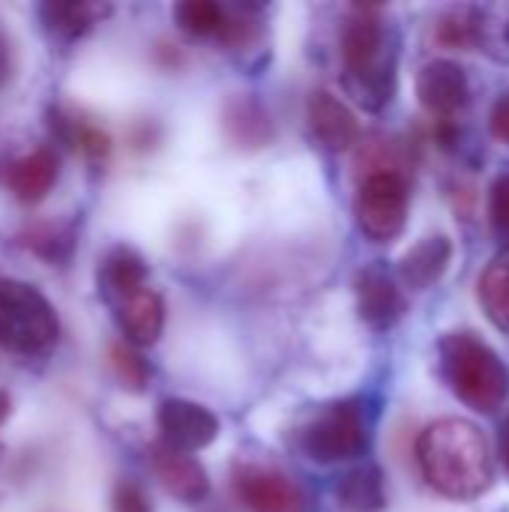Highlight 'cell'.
Listing matches in <instances>:
<instances>
[{"label":"cell","instance_id":"6da1fadb","mask_svg":"<svg viewBox=\"0 0 509 512\" xmlns=\"http://www.w3.org/2000/svg\"><path fill=\"white\" fill-rule=\"evenodd\" d=\"M342 84L366 111H384L399 87V39L375 6H357L342 27Z\"/></svg>","mask_w":509,"mask_h":512},{"label":"cell","instance_id":"7a4b0ae2","mask_svg":"<svg viewBox=\"0 0 509 512\" xmlns=\"http://www.w3.org/2000/svg\"><path fill=\"white\" fill-rule=\"evenodd\" d=\"M417 462L426 483L453 501H474L489 492L495 465L486 435L468 420H438L417 441Z\"/></svg>","mask_w":509,"mask_h":512},{"label":"cell","instance_id":"3957f363","mask_svg":"<svg viewBox=\"0 0 509 512\" xmlns=\"http://www.w3.org/2000/svg\"><path fill=\"white\" fill-rule=\"evenodd\" d=\"M441 375L453 396L480 414L498 411L509 396L504 360L474 333H447L438 345Z\"/></svg>","mask_w":509,"mask_h":512},{"label":"cell","instance_id":"277c9868","mask_svg":"<svg viewBox=\"0 0 509 512\" xmlns=\"http://www.w3.org/2000/svg\"><path fill=\"white\" fill-rule=\"evenodd\" d=\"M60 339V321L48 297L30 282L0 279V348L18 357H42Z\"/></svg>","mask_w":509,"mask_h":512},{"label":"cell","instance_id":"5b68a950","mask_svg":"<svg viewBox=\"0 0 509 512\" xmlns=\"http://www.w3.org/2000/svg\"><path fill=\"white\" fill-rule=\"evenodd\" d=\"M369 447V420L360 399L324 405L300 429V450L321 465H336L360 456Z\"/></svg>","mask_w":509,"mask_h":512},{"label":"cell","instance_id":"8992f818","mask_svg":"<svg viewBox=\"0 0 509 512\" xmlns=\"http://www.w3.org/2000/svg\"><path fill=\"white\" fill-rule=\"evenodd\" d=\"M408 180L405 174H369L354 198V216L360 231L375 243H390L408 222Z\"/></svg>","mask_w":509,"mask_h":512},{"label":"cell","instance_id":"52a82bcc","mask_svg":"<svg viewBox=\"0 0 509 512\" xmlns=\"http://www.w3.org/2000/svg\"><path fill=\"white\" fill-rule=\"evenodd\" d=\"M162 444L180 453H198L219 438V420L210 408L189 399H165L156 411Z\"/></svg>","mask_w":509,"mask_h":512},{"label":"cell","instance_id":"ba28073f","mask_svg":"<svg viewBox=\"0 0 509 512\" xmlns=\"http://www.w3.org/2000/svg\"><path fill=\"white\" fill-rule=\"evenodd\" d=\"M234 489L249 512H306L303 489L282 471L264 465H240Z\"/></svg>","mask_w":509,"mask_h":512},{"label":"cell","instance_id":"9c48e42d","mask_svg":"<svg viewBox=\"0 0 509 512\" xmlns=\"http://www.w3.org/2000/svg\"><path fill=\"white\" fill-rule=\"evenodd\" d=\"M408 312L405 294L396 279L375 261L357 276V315L372 330H390Z\"/></svg>","mask_w":509,"mask_h":512},{"label":"cell","instance_id":"30bf717a","mask_svg":"<svg viewBox=\"0 0 509 512\" xmlns=\"http://www.w3.org/2000/svg\"><path fill=\"white\" fill-rule=\"evenodd\" d=\"M417 99L426 111L450 120L471 99V84L456 60H429L417 75Z\"/></svg>","mask_w":509,"mask_h":512},{"label":"cell","instance_id":"8fae6325","mask_svg":"<svg viewBox=\"0 0 509 512\" xmlns=\"http://www.w3.org/2000/svg\"><path fill=\"white\" fill-rule=\"evenodd\" d=\"M150 468L153 477L162 483V489L183 504H201L210 495V477L201 468V462L192 459L189 453L171 450L168 444L159 441L150 447Z\"/></svg>","mask_w":509,"mask_h":512},{"label":"cell","instance_id":"7c38bea8","mask_svg":"<svg viewBox=\"0 0 509 512\" xmlns=\"http://www.w3.org/2000/svg\"><path fill=\"white\" fill-rule=\"evenodd\" d=\"M306 120H309L312 138L330 153H342V150H351L354 144H360V123H357L354 111L339 96H333L327 90H315L309 96Z\"/></svg>","mask_w":509,"mask_h":512},{"label":"cell","instance_id":"4fadbf2b","mask_svg":"<svg viewBox=\"0 0 509 512\" xmlns=\"http://www.w3.org/2000/svg\"><path fill=\"white\" fill-rule=\"evenodd\" d=\"M57 174H60V159L51 147H36L30 153H24L21 159H15L6 174H3V183L6 189L12 192L15 201L21 204H39L51 186L57 183Z\"/></svg>","mask_w":509,"mask_h":512},{"label":"cell","instance_id":"5bb4252c","mask_svg":"<svg viewBox=\"0 0 509 512\" xmlns=\"http://www.w3.org/2000/svg\"><path fill=\"white\" fill-rule=\"evenodd\" d=\"M96 285H99V297L108 306H117L126 297L147 288V261L129 246H114L99 261Z\"/></svg>","mask_w":509,"mask_h":512},{"label":"cell","instance_id":"9a60e30c","mask_svg":"<svg viewBox=\"0 0 509 512\" xmlns=\"http://www.w3.org/2000/svg\"><path fill=\"white\" fill-rule=\"evenodd\" d=\"M120 333L132 348H150L159 342L165 327V303L153 288H141L138 294L126 297L114 306Z\"/></svg>","mask_w":509,"mask_h":512},{"label":"cell","instance_id":"2e32d148","mask_svg":"<svg viewBox=\"0 0 509 512\" xmlns=\"http://www.w3.org/2000/svg\"><path fill=\"white\" fill-rule=\"evenodd\" d=\"M450 261H453V243H450V237H444V234L423 237L399 261V279L411 291H426V288H432L447 273Z\"/></svg>","mask_w":509,"mask_h":512},{"label":"cell","instance_id":"e0dca14e","mask_svg":"<svg viewBox=\"0 0 509 512\" xmlns=\"http://www.w3.org/2000/svg\"><path fill=\"white\" fill-rule=\"evenodd\" d=\"M108 15H111V6L96 3V0H54V3L39 6L42 24L48 27V33H54L63 42L87 36Z\"/></svg>","mask_w":509,"mask_h":512},{"label":"cell","instance_id":"ac0fdd59","mask_svg":"<svg viewBox=\"0 0 509 512\" xmlns=\"http://www.w3.org/2000/svg\"><path fill=\"white\" fill-rule=\"evenodd\" d=\"M336 507L339 512H381L387 507L384 474L378 465H357L345 471L336 483Z\"/></svg>","mask_w":509,"mask_h":512},{"label":"cell","instance_id":"d6986e66","mask_svg":"<svg viewBox=\"0 0 509 512\" xmlns=\"http://www.w3.org/2000/svg\"><path fill=\"white\" fill-rule=\"evenodd\" d=\"M48 123H51L54 135H57L66 147L78 150L90 165H105V159L111 156V138H108L96 123L81 120V117H72V114L63 111V108H54V111L48 114Z\"/></svg>","mask_w":509,"mask_h":512},{"label":"cell","instance_id":"ffe728a7","mask_svg":"<svg viewBox=\"0 0 509 512\" xmlns=\"http://www.w3.org/2000/svg\"><path fill=\"white\" fill-rule=\"evenodd\" d=\"M225 132L237 147H264L273 138L270 114L252 96H234L225 105Z\"/></svg>","mask_w":509,"mask_h":512},{"label":"cell","instance_id":"44dd1931","mask_svg":"<svg viewBox=\"0 0 509 512\" xmlns=\"http://www.w3.org/2000/svg\"><path fill=\"white\" fill-rule=\"evenodd\" d=\"M480 303L489 321L509 333V246L483 270L480 276Z\"/></svg>","mask_w":509,"mask_h":512},{"label":"cell","instance_id":"7402d4cb","mask_svg":"<svg viewBox=\"0 0 509 512\" xmlns=\"http://www.w3.org/2000/svg\"><path fill=\"white\" fill-rule=\"evenodd\" d=\"M174 21L183 33L195 39H207V36L219 39L228 21V9L213 0H183L174 6Z\"/></svg>","mask_w":509,"mask_h":512},{"label":"cell","instance_id":"603a6c76","mask_svg":"<svg viewBox=\"0 0 509 512\" xmlns=\"http://www.w3.org/2000/svg\"><path fill=\"white\" fill-rule=\"evenodd\" d=\"M21 243H24L33 255L51 261L54 267H63V264L69 261L72 249H75V234H72L66 225L45 222V225H30V228L21 234Z\"/></svg>","mask_w":509,"mask_h":512},{"label":"cell","instance_id":"cb8c5ba5","mask_svg":"<svg viewBox=\"0 0 509 512\" xmlns=\"http://www.w3.org/2000/svg\"><path fill=\"white\" fill-rule=\"evenodd\" d=\"M477 48L509 63V3L477 6Z\"/></svg>","mask_w":509,"mask_h":512},{"label":"cell","instance_id":"d4e9b609","mask_svg":"<svg viewBox=\"0 0 509 512\" xmlns=\"http://www.w3.org/2000/svg\"><path fill=\"white\" fill-rule=\"evenodd\" d=\"M435 39L447 48H477V6L447 9L435 24Z\"/></svg>","mask_w":509,"mask_h":512},{"label":"cell","instance_id":"484cf974","mask_svg":"<svg viewBox=\"0 0 509 512\" xmlns=\"http://www.w3.org/2000/svg\"><path fill=\"white\" fill-rule=\"evenodd\" d=\"M111 369L117 375V381L129 390V393H144L150 384V363L132 348V345H111L108 351Z\"/></svg>","mask_w":509,"mask_h":512},{"label":"cell","instance_id":"4316f807","mask_svg":"<svg viewBox=\"0 0 509 512\" xmlns=\"http://www.w3.org/2000/svg\"><path fill=\"white\" fill-rule=\"evenodd\" d=\"M111 512H153L147 492L135 480H117L111 492Z\"/></svg>","mask_w":509,"mask_h":512},{"label":"cell","instance_id":"83f0119b","mask_svg":"<svg viewBox=\"0 0 509 512\" xmlns=\"http://www.w3.org/2000/svg\"><path fill=\"white\" fill-rule=\"evenodd\" d=\"M489 216L495 231L509 240V174H501L492 183V195H489Z\"/></svg>","mask_w":509,"mask_h":512},{"label":"cell","instance_id":"f1b7e54d","mask_svg":"<svg viewBox=\"0 0 509 512\" xmlns=\"http://www.w3.org/2000/svg\"><path fill=\"white\" fill-rule=\"evenodd\" d=\"M492 135L509 147V90H504L492 108Z\"/></svg>","mask_w":509,"mask_h":512},{"label":"cell","instance_id":"f546056e","mask_svg":"<svg viewBox=\"0 0 509 512\" xmlns=\"http://www.w3.org/2000/svg\"><path fill=\"white\" fill-rule=\"evenodd\" d=\"M498 456L504 462V468L509 471V420L501 426V441H498Z\"/></svg>","mask_w":509,"mask_h":512},{"label":"cell","instance_id":"4dcf8cb0","mask_svg":"<svg viewBox=\"0 0 509 512\" xmlns=\"http://www.w3.org/2000/svg\"><path fill=\"white\" fill-rule=\"evenodd\" d=\"M9 411H12V402H9V396L0 390V426L6 423V417H9Z\"/></svg>","mask_w":509,"mask_h":512}]
</instances>
